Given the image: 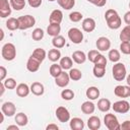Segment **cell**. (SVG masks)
Segmentation results:
<instances>
[{
    "instance_id": "cell-20",
    "label": "cell",
    "mask_w": 130,
    "mask_h": 130,
    "mask_svg": "<svg viewBox=\"0 0 130 130\" xmlns=\"http://www.w3.org/2000/svg\"><path fill=\"white\" fill-rule=\"evenodd\" d=\"M87 127L90 130H98L101 128V120L96 116H90L87 119Z\"/></svg>"
},
{
    "instance_id": "cell-26",
    "label": "cell",
    "mask_w": 130,
    "mask_h": 130,
    "mask_svg": "<svg viewBox=\"0 0 130 130\" xmlns=\"http://www.w3.org/2000/svg\"><path fill=\"white\" fill-rule=\"evenodd\" d=\"M16 124L19 126V127H24L27 125V122H28V118L27 116L24 114V113H17L15 115V118H14Z\"/></svg>"
},
{
    "instance_id": "cell-9",
    "label": "cell",
    "mask_w": 130,
    "mask_h": 130,
    "mask_svg": "<svg viewBox=\"0 0 130 130\" xmlns=\"http://www.w3.org/2000/svg\"><path fill=\"white\" fill-rule=\"evenodd\" d=\"M95 46L99 51L106 52L109 51L111 48V41L106 37H100L95 42Z\"/></svg>"
},
{
    "instance_id": "cell-37",
    "label": "cell",
    "mask_w": 130,
    "mask_h": 130,
    "mask_svg": "<svg viewBox=\"0 0 130 130\" xmlns=\"http://www.w3.org/2000/svg\"><path fill=\"white\" fill-rule=\"evenodd\" d=\"M108 57H109V60L113 63H117L120 58H121V55H120V52L116 49H112L109 51V54H108Z\"/></svg>"
},
{
    "instance_id": "cell-48",
    "label": "cell",
    "mask_w": 130,
    "mask_h": 130,
    "mask_svg": "<svg viewBox=\"0 0 130 130\" xmlns=\"http://www.w3.org/2000/svg\"><path fill=\"white\" fill-rule=\"evenodd\" d=\"M7 74V70L4 66H0V81H3L6 77Z\"/></svg>"
},
{
    "instance_id": "cell-15",
    "label": "cell",
    "mask_w": 130,
    "mask_h": 130,
    "mask_svg": "<svg viewBox=\"0 0 130 130\" xmlns=\"http://www.w3.org/2000/svg\"><path fill=\"white\" fill-rule=\"evenodd\" d=\"M63 20V12L60 9H54L50 16H49V21L50 23H57L60 24Z\"/></svg>"
},
{
    "instance_id": "cell-14",
    "label": "cell",
    "mask_w": 130,
    "mask_h": 130,
    "mask_svg": "<svg viewBox=\"0 0 130 130\" xmlns=\"http://www.w3.org/2000/svg\"><path fill=\"white\" fill-rule=\"evenodd\" d=\"M1 111L5 114V116L12 117L16 112V107L12 102H5L1 107Z\"/></svg>"
},
{
    "instance_id": "cell-13",
    "label": "cell",
    "mask_w": 130,
    "mask_h": 130,
    "mask_svg": "<svg viewBox=\"0 0 130 130\" xmlns=\"http://www.w3.org/2000/svg\"><path fill=\"white\" fill-rule=\"evenodd\" d=\"M11 5L8 0H0V16L2 18L8 17L11 14Z\"/></svg>"
},
{
    "instance_id": "cell-7",
    "label": "cell",
    "mask_w": 130,
    "mask_h": 130,
    "mask_svg": "<svg viewBox=\"0 0 130 130\" xmlns=\"http://www.w3.org/2000/svg\"><path fill=\"white\" fill-rule=\"evenodd\" d=\"M112 108H113L114 112H116V113L126 114L130 110V104L125 100H121V101L115 102L114 105L112 106Z\"/></svg>"
},
{
    "instance_id": "cell-21",
    "label": "cell",
    "mask_w": 130,
    "mask_h": 130,
    "mask_svg": "<svg viewBox=\"0 0 130 130\" xmlns=\"http://www.w3.org/2000/svg\"><path fill=\"white\" fill-rule=\"evenodd\" d=\"M70 128L72 130H82L84 128V122L81 118H78V117H75V118H72L70 120Z\"/></svg>"
},
{
    "instance_id": "cell-11",
    "label": "cell",
    "mask_w": 130,
    "mask_h": 130,
    "mask_svg": "<svg viewBox=\"0 0 130 130\" xmlns=\"http://www.w3.org/2000/svg\"><path fill=\"white\" fill-rule=\"evenodd\" d=\"M41 61L38 60L37 58H35L32 55H30V57L27 59V62H26V69L29 71V72H37L39 69H40V66H41Z\"/></svg>"
},
{
    "instance_id": "cell-58",
    "label": "cell",
    "mask_w": 130,
    "mask_h": 130,
    "mask_svg": "<svg viewBox=\"0 0 130 130\" xmlns=\"http://www.w3.org/2000/svg\"><path fill=\"white\" fill-rule=\"evenodd\" d=\"M129 8H130V1H129Z\"/></svg>"
},
{
    "instance_id": "cell-12",
    "label": "cell",
    "mask_w": 130,
    "mask_h": 130,
    "mask_svg": "<svg viewBox=\"0 0 130 130\" xmlns=\"http://www.w3.org/2000/svg\"><path fill=\"white\" fill-rule=\"evenodd\" d=\"M69 81H70L69 73L65 72V70L62 71V73L58 77L55 78V83L59 87H65V86H67L69 84Z\"/></svg>"
},
{
    "instance_id": "cell-8",
    "label": "cell",
    "mask_w": 130,
    "mask_h": 130,
    "mask_svg": "<svg viewBox=\"0 0 130 130\" xmlns=\"http://www.w3.org/2000/svg\"><path fill=\"white\" fill-rule=\"evenodd\" d=\"M56 117L57 119L61 122V123H65V122H68L70 120V113L69 111L67 110V108L63 107V106H60L56 109Z\"/></svg>"
},
{
    "instance_id": "cell-22",
    "label": "cell",
    "mask_w": 130,
    "mask_h": 130,
    "mask_svg": "<svg viewBox=\"0 0 130 130\" xmlns=\"http://www.w3.org/2000/svg\"><path fill=\"white\" fill-rule=\"evenodd\" d=\"M86 98L90 101H94L100 96V89L96 86H89L85 91Z\"/></svg>"
},
{
    "instance_id": "cell-50",
    "label": "cell",
    "mask_w": 130,
    "mask_h": 130,
    "mask_svg": "<svg viewBox=\"0 0 130 130\" xmlns=\"http://www.w3.org/2000/svg\"><path fill=\"white\" fill-rule=\"evenodd\" d=\"M124 21L126 24H130V10L124 14Z\"/></svg>"
},
{
    "instance_id": "cell-44",
    "label": "cell",
    "mask_w": 130,
    "mask_h": 130,
    "mask_svg": "<svg viewBox=\"0 0 130 130\" xmlns=\"http://www.w3.org/2000/svg\"><path fill=\"white\" fill-rule=\"evenodd\" d=\"M93 64L106 66V65H107V59H106V57H105L104 55H102V54H99V55H98V57L95 58V60H94Z\"/></svg>"
},
{
    "instance_id": "cell-2",
    "label": "cell",
    "mask_w": 130,
    "mask_h": 130,
    "mask_svg": "<svg viewBox=\"0 0 130 130\" xmlns=\"http://www.w3.org/2000/svg\"><path fill=\"white\" fill-rule=\"evenodd\" d=\"M1 55L4 60L6 61H12L16 57V49L15 46L12 43H6L1 50Z\"/></svg>"
},
{
    "instance_id": "cell-31",
    "label": "cell",
    "mask_w": 130,
    "mask_h": 130,
    "mask_svg": "<svg viewBox=\"0 0 130 130\" xmlns=\"http://www.w3.org/2000/svg\"><path fill=\"white\" fill-rule=\"evenodd\" d=\"M62 71H63V69H62V67L60 66V64H56V63L52 64V65L50 66V69H49L50 75H51L52 77H54V78L58 77V76L62 73Z\"/></svg>"
},
{
    "instance_id": "cell-4",
    "label": "cell",
    "mask_w": 130,
    "mask_h": 130,
    "mask_svg": "<svg viewBox=\"0 0 130 130\" xmlns=\"http://www.w3.org/2000/svg\"><path fill=\"white\" fill-rule=\"evenodd\" d=\"M18 21H19V29L24 30V29H28L30 27H32L36 24V19L32 15L26 14V15H22L18 17Z\"/></svg>"
},
{
    "instance_id": "cell-55",
    "label": "cell",
    "mask_w": 130,
    "mask_h": 130,
    "mask_svg": "<svg viewBox=\"0 0 130 130\" xmlns=\"http://www.w3.org/2000/svg\"><path fill=\"white\" fill-rule=\"evenodd\" d=\"M126 82H127V85L130 86V74H128V75L126 76Z\"/></svg>"
},
{
    "instance_id": "cell-25",
    "label": "cell",
    "mask_w": 130,
    "mask_h": 130,
    "mask_svg": "<svg viewBox=\"0 0 130 130\" xmlns=\"http://www.w3.org/2000/svg\"><path fill=\"white\" fill-rule=\"evenodd\" d=\"M61 31V26L60 24H57V23H50L47 27V34L51 37H56V36H59Z\"/></svg>"
},
{
    "instance_id": "cell-57",
    "label": "cell",
    "mask_w": 130,
    "mask_h": 130,
    "mask_svg": "<svg viewBox=\"0 0 130 130\" xmlns=\"http://www.w3.org/2000/svg\"><path fill=\"white\" fill-rule=\"evenodd\" d=\"M48 1H50V2H53V1H56V0H48Z\"/></svg>"
},
{
    "instance_id": "cell-40",
    "label": "cell",
    "mask_w": 130,
    "mask_h": 130,
    "mask_svg": "<svg viewBox=\"0 0 130 130\" xmlns=\"http://www.w3.org/2000/svg\"><path fill=\"white\" fill-rule=\"evenodd\" d=\"M61 98L65 101H71L74 98V92L72 89H63L61 91Z\"/></svg>"
},
{
    "instance_id": "cell-6",
    "label": "cell",
    "mask_w": 130,
    "mask_h": 130,
    "mask_svg": "<svg viewBox=\"0 0 130 130\" xmlns=\"http://www.w3.org/2000/svg\"><path fill=\"white\" fill-rule=\"evenodd\" d=\"M68 38L69 40L73 43V44H81V42L83 41V34L81 32V30L77 27H71L68 30Z\"/></svg>"
},
{
    "instance_id": "cell-32",
    "label": "cell",
    "mask_w": 130,
    "mask_h": 130,
    "mask_svg": "<svg viewBox=\"0 0 130 130\" xmlns=\"http://www.w3.org/2000/svg\"><path fill=\"white\" fill-rule=\"evenodd\" d=\"M92 73L96 78H102L105 76L106 74V66L103 65H96L94 64L93 69H92Z\"/></svg>"
},
{
    "instance_id": "cell-34",
    "label": "cell",
    "mask_w": 130,
    "mask_h": 130,
    "mask_svg": "<svg viewBox=\"0 0 130 130\" xmlns=\"http://www.w3.org/2000/svg\"><path fill=\"white\" fill-rule=\"evenodd\" d=\"M68 73H69L70 79L73 80V81H78V80H80L81 77H82L81 71H80L79 69H77V68H71Z\"/></svg>"
},
{
    "instance_id": "cell-53",
    "label": "cell",
    "mask_w": 130,
    "mask_h": 130,
    "mask_svg": "<svg viewBox=\"0 0 130 130\" xmlns=\"http://www.w3.org/2000/svg\"><path fill=\"white\" fill-rule=\"evenodd\" d=\"M5 85H4V83H3V81H1V83H0V89H1V91H0V96H2L3 95V93H4V91H5Z\"/></svg>"
},
{
    "instance_id": "cell-16",
    "label": "cell",
    "mask_w": 130,
    "mask_h": 130,
    "mask_svg": "<svg viewBox=\"0 0 130 130\" xmlns=\"http://www.w3.org/2000/svg\"><path fill=\"white\" fill-rule=\"evenodd\" d=\"M82 29L86 32H91L95 28V20L91 17H86L82 20Z\"/></svg>"
},
{
    "instance_id": "cell-24",
    "label": "cell",
    "mask_w": 130,
    "mask_h": 130,
    "mask_svg": "<svg viewBox=\"0 0 130 130\" xmlns=\"http://www.w3.org/2000/svg\"><path fill=\"white\" fill-rule=\"evenodd\" d=\"M95 110V105L90 102V101H86L84 103H82L81 105V112L85 115H89V114H92Z\"/></svg>"
},
{
    "instance_id": "cell-23",
    "label": "cell",
    "mask_w": 130,
    "mask_h": 130,
    "mask_svg": "<svg viewBox=\"0 0 130 130\" xmlns=\"http://www.w3.org/2000/svg\"><path fill=\"white\" fill-rule=\"evenodd\" d=\"M112 108V105H111V102L110 100L108 99H100L99 102H98V109L101 111V112H109L110 109Z\"/></svg>"
},
{
    "instance_id": "cell-29",
    "label": "cell",
    "mask_w": 130,
    "mask_h": 130,
    "mask_svg": "<svg viewBox=\"0 0 130 130\" xmlns=\"http://www.w3.org/2000/svg\"><path fill=\"white\" fill-rule=\"evenodd\" d=\"M47 56H48V58H49L50 61H52V62H57L58 60L61 59V52H60L59 49H57V48L51 49V50L48 52Z\"/></svg>"
},
{
    "instance_id": "cell-49",
    "label": "cell",
    "mask_w": 130,
    "mask_h": 130,
    "mask_svg": "<svg viewBox=\"0 0 130 130\" xmlns=\"http://www.w3.org/2000/svg\"><path fill=\"white\" fill-rule=\"evenodd\" d=\"M120 129L121 130H130V121L126 120L122 124H120Z\"/></svg>"
},
{
    "instance_id": "cell-5",
    "label": "cell",
    "mask_w": 130,
    "mask_h": 130,
    "mask_svg": "<svg viewBox=\"0 0 130 130\" xmlns=\"http://www.w3.org/2000/svg\"><path fill=\"white\" fill-rule=\"evenodd\" d=\"M104 123L109 130H119L120 123L114 114H106L104 117Z\"/></svg>"
},
{
    "instance_id": "cell-36",
    "label": "cell",
    "mask_w": 130,
    "mask_h": 130,
    "mask_svg": "<svg viewBox=\"0 0 130 130\" xmlns=\"http://www.w3.org/2000/svg\"><path fill=\"white\" fill-rule=\"evenodd\" d=\"M57 2L65 10H70L75 5V0H57Z\"/></svg>"
},
{
    "instance_id": "cell-51",
    "label": "cell",
    "mask_w": 130,
    "mask_h": 130,
    "mask_svg": "<svg viewBox=\"0 0 130 130\" xmlns=\"http://www.w3.org/2000/svg\"><path fill=\"white\" fill-rule=\"evenodd\" d=\"M46 129H47V130H58L59 127H58L56 124H53V123H52V124H49V125L46 127Z\"/></svg>"
},
{
    "instance_id": "cell-56",
    "label": "cell",
    "mask_w": 130,
    "mask_h": 130,
    "mask_svg": "<svg viewBox=\"0 0 130 130\" xmlns=\"http://www.w3.org/2000/svg\"><path fill=\"white\" fill-rule=\"evenodd\" d=\"M0 32H1V40H3V37H4V31H3V29H0Z\"/></svg>"
},
{
    "instance_id": "cell-42",
    "label": "cell",
    "mask_w": 130,
    "mask_h": 130,
    "mask_svg": "<svg viewBox=\"0 0 130 130\" xmlns=\"http://www.w3.org/2000/svg\"><path fill=\"white\" fill-rule=\"evenodd\" d=\"M82 18H83V15H82V13L79 12V11H73V12H71V13L69 14V19H70L72 22H78V21H80Z\"/></svg>"
},
{
    "instance_id": "cell-45",
    "label": "cell",
    "mask_w": 130,
    "mask_h": 130,
    "mask_svg": "<svg viewBox=\"0 0 130 130\" xmlns=\"http://www.w3.org/2000/svg\"><path fill=\"white\" fill-rule=\"evenodd\" d=\"M99 54H100L99 50H90V51L87 53V59L89 60V62L93 63L94 60H95V58L98 57Z\"/></svg>"
},
{
    "instance_id": "cell-18",
    "label": "cell",
    "mask_w": 130,
    "mask_h": 130,
    "mask_svg": "<svg viewBox=\"0 0 130 130\" xmlns=\"http://www.w3.org/2000/svg\"><path fill=\"white\" fill-rule=\"evenodd\" d=\"M30 92H32V94L35 95H43L44 92H45V87L43 85V83L39 82V81H36V82H32L31 85H30Z\"/></svg>"
},
{
    "instance_id": "cell-28",
    "label": "cell",
    "mask_w": 130,
    "mask_h": 130,
    "mask_svg": "<svg viewBox=\"0 0 130 130\" xmlns=\"http://www.w3.org/2000/svg\"><path fill=\"white\" fill-rule=\"evenodd\" d=\"M65 44H66L65 38L62 37V36H60V35L54 37L53 40H52V45H53V47H54V48H57V49L63 48V47L65 46Z\"/></svg>"
},
{
    "instance_id": "cell-41",
    "label": "cell",
    "mask_w": 130,
    "mask_h": 130,
    "mask_svg": "<svg viewBox=\"0 0 130 130\" xmlns=\"http://www.w3.org/2000/svg\"><path fill=\"white\" fill-rule=\"evenodd\" d=\"M3 83H4V85H5V87H6L7 89H14V88H16V86H17L15 79L12 78V77L4 79V80H3Z\"/></svg>"
},
{
    "instance_id": "cell-39",
    "label": "cell",
    "mask_w": 130,
    "mask_h": 130,
    "mask_svg": "<svg viewBox=\"0 0 130 130\" xmlns=\"http://www.w3.org/2000/svg\"><path fill=\"white\" fill-rule=\"evenodd\" d=\"M44 35H45L44 30H43L42 28H40V27H37V28H35V29L32 30V32H31V38H32L34 41H41V40L44 38Z\"/></svg>"
},
{
    "instance_id": "cell-47",
    "label": "cell",
    "mask_w": 130,
    "mask_h": 130,
    "mask_svg": "<svg viewBox=\"0 0 130 130\" xmlns=\"http://www.w3.org/2000/svg\"><path fill=\"white\" fill-rule=\"evenodd\" d=\"M27 2L32 8H38L42 5V0H27Z\"/></svg>"
},
{
    "instance_id": "cell-54",
    "label": "cell",
    "mask_w": 130,
    "mask_h": 130,
    "mask_svg": "<svg viewBox=\"0 0 130 130\" xmlns=\"http://www.w3.org/2000/svg\"><path fill=\"white\" fill-rule=\"evenodd\" d=\"M0 115H1V118H0V124H2V123H3V121H4V115H5V114H4V113L1 111Z\"/></svg>"
},
{
    "instance_id": "cell-3",
    "label": "cell",
    "mask_w": 130,
    "mask_h": 130,
    "mask_svg": "<svg viewBox=\"0 0 130 130\" xmlns=\"http://www.w3.org/2000/svg\"><path fill=\"white\" fill-rule=\"evenodd\" d=\"M112 72H113V77L116 81H122L126 78V74H127V71H126V67L123 63H120V62H117L113 68H112Z\"/></svg>"
},
{
    "instance_id": "cell-46",
    "label": "cell",
    "mask_w": 130,
    "mask_h": 130,
    "mask_svg": "<svg viewBox=\"0 0 130 130\" xmlns=\"http://www.w3.org/2000/svg\"><path fill=\"white\" fill-rule=\"evenodd\" d=\"M86 1L91 3V4H93V5H95V6H98V7H103L107 3V0H86Z\"/></svg>"
},
{
    "instance_id": "cell-38",
    "label": "cell",
    "mask_w": 130,
    "mask_h": 130,
    "mask_svg": "<svg viewBox=\"0 0 130 130\" xmlns=\"http://www.w3.org/2000/svg\"><path fill=\"white\" fill-rule=\"evenodd\" d=\"M10 5L11 7L16 10V11H19L21 9L24 8L25 6V0H10Z\"/></svg>"
},
{
    "instance_id": "cell-19",
    "label": "cell",
    "mask_w": 130,
    "mask_h": 130,
    "mask_svg": "<svg viewBox=\"0 0 130 130\" xmlns=\"http://www.w3.org/2000/svg\"><path fill=\"white\" fill-rule=\"evenodd\" d=\"M29 91H30V87L26 83H19L16 86V94L20 98L27 96Z\"/></svg>"
},
{
    "instance_id": "cell-30",
    "label": "cell",
    "mask_w": 130,
    "mask_h": 130,
    "mask_svg": "<svg viewBox=\"0 0 130 130\" xmlns=\"http://www.w3.org/2000/svg\"><path fill=\"white\" fill-rule=\"evenodd\" d=\"M60 66L62 67V69L63 70H70L71 68H72V65H73V62H72V58H70V57H67V56H65V57H62L61 59H60Z\"/></svg>"
},
{
    "instance_id": "cell-1",
    "label": "cell",
    "mask_w": 130,
    "mask_h": 130,
    "mask_svg": "<svg viewBox=\"0 0 130 130\" xmlns=\"http://www.w3.org/2000/svg\"><path fill=\"white\" fill-rule=\"evenodd\" d=\"M105 19L111 29H118L121 27L122 20L115 9H108L105 12Z\"/></svg>"
},
{
    "instance_id": "cell-43",
    "label": "cell",
    "mask_w": 130,
    "mask_h": 130,
    "mask_svg": "<svg viewBox=\"0 0 130 130\" xmlns=\"http://www.w3.org/2000/svg\"><path fill=\"white\" fill-rule=\"evenodd\" d=\"M120 51L125 55H130V42H122L120 45Z\"/></svg>"
},
{
    "instance_id": "cell-33",
    "label": "cell",
    "mask_w": 130,
    "mask_h": 130,
    "mask_svg": "<svg viewBox=\"0 0 130 130\" xmlns=\"http://www.w3.org/2000/svg\"><path fill=\"white\" fill-rule=\"evenodd\" d=\"M31 55H32L35 58H37L38 60H40L41 62H43V61L45 60V58L47 57L46 51H45L44 49H42V48H37V49H35Z\"/></svg>"
},
{
    "instance_id": "cell-27",
    "label": "cell",
    "mask_w": 130,
    "mask_h": 130,
    "mask_svg": "<svg viewBox=\"0 0 130 130\" xmlns=\"http://www.w3.org/2000/svg\"><path fill=\"white\" fill-rule=\"evenodd\" d=\"M6 27L9 30H16L19 29V21L18 18H14V17H9L6 20Z\"/></svg>"
},
{
    "instance_id": "cell-35",
    "label": "cell",
    "mask_w": 130,
    "mask_h": 130,
    "mask_svg": "<svg viewBox=\"0 0 130 130\" xmlns=\"http://www.w3.org/2000/svg\"><path fill=\"white\" fill-rule=\"evenodd\" d=\"M119 37L122 42H130V24H127L122 29Z\"/></svg>"
},
{
    "instance_id": "cell-52",
    "label": "cell",
    "mask_w": 130,
    "mask_h": 130,
    "mask_svg": "<svg viewBox=\"0 0 130 130\" xmlns=\"http://www.w3.org/2000/svg\"><path fill=\"white\" fill-rule=\"evenodd\" d=\"M18 127H19L18 125H9V126H7L6 130H19Z\"/></svg>"
},
{
    "instance_id": "cell-17",
    "label": "cell",
    "mask_w": 130,
    "mask_h": 130,
    "mask_svg": "<svg viewBox=\"0 0 130 130\" xmlns=\"http://www.w3.org/2000/svg\"><path fill=\"white\" fill-rule=\"evenodd\" d=\"M71 58H72V60H73L76 64H83V63L86 61L87 56L85 55V53H84L83 51L77 50V51H74V52L72 53Z\"/></svg>"
},
{
    "instance_id": "cell-10",
    "label": "cell",
    "mask_w": 130,
    "mask_h": 130,
    "mask_svg": "<svg viewBox=\"0 0 130 130\" xmlns=\"http://www.w3.org/2000/svg\"><path fill=\"white\" fill-rule=\"evenodd\" d=\"M114 93L118 98H129L130 96V86L129 85H117L114 88Z\"/></svg>"
}]
</instances>
